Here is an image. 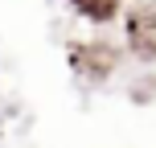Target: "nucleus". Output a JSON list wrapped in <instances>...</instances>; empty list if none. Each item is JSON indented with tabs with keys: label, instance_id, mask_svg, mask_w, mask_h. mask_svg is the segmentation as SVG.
<instances>
[{
	"label": "nucleus",
	"instance_id": "1",
	"mask_svg": "<svg viewBox=\"0 0 156 148\" xmlns=\"http://www.w3.org/2000/svg\"><path fill=\"white\" fill-rule=\"evenodd\" d=\"M78 13H86L90 21H107L111 13H115V0H74Z\"/></svg>",
	"mask_w": 156,
	"mask_h": 148
}]
</instances>
